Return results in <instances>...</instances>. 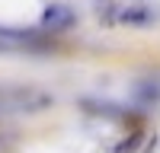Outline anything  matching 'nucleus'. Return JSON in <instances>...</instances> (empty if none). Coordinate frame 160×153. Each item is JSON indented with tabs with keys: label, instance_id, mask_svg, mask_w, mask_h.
I'll return each mask as SVG.
<instances>
[{
	"label": "nucleus",
	"instance_id": "1",
	"mask_svg": "<svg viewBox=\"0 0 160 153\" xmlns=\"http://www.w3.org/2000/svg\"><path fill=\"white\" fill-rule=\"evenodd\" d=\"M74 22V13L68 7H48L45 10V16H42V26L51 32H61V29H68V26Z\"/></svg>",
	"mask_w": 160,
	"mask_h": 153
}]
</instances>
